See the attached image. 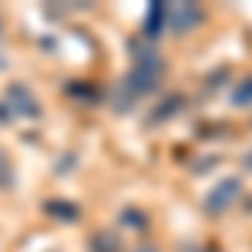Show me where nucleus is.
I'll list each match as a JSON object with an SVG mask.
<instances>
[{"label":"nucleus","instance_id":"39448f33","mask_svg":"<svg viewBox=\"0 0 252 252\" xmlns=\"http://www.w3.org/2000/svg\"><path fill=\"white\" fill-rule=\"evenodd\" d=\"M121 222H125V225L131 222V225H138V229L145 225V219H141V215H138V212H121Z\"/></svg>","mask_w":252,"mask_h":252},{"label":"nucleus","instance_id":"7ed1b4c3","mask_svg":"<svg viewBox=\"0 0 252 252\" xmlns=\"http://www.w3.org/2000/svg\"><path fill=\"white\" fill-rule=\"evenodd\" d=\"M44 209L61 215V222H74V219H78V209H74V205H64V202H47Z\"/></svg>","mask_w":252,"mask_h":252},{"label":"nucleus","instance_id":"f03ea898","mask_svg":"<svg viewBox=\"0 0 252 252\" xmlns=\"http://www.w3.org/2000/svg\"><path fill=\"white\" fill-rule=\"evenodd\" d=\"M235 192H239V185H235V182H222V185L215 189V195L209 198V209H222V205H225Z\"/></svg>","mask_w":252,"mask_h":252},{"label":"nucleus","instance_id":"0eeeda50","mask_svg":"<svg viewBox=\"0 0 252 252\" xmlns=\"http://www.w3.org/2000/svg\"><path fill=\"white\" fill-rule=\"evenodd\" d=\"M131 252H158V249H155V246H135Z\"/></svg>","mask_w":252,"mask_h":252},{"label":"nucleus","instance_id":"423d86ee","mask_svg":"<svg viewBox=\"0 0 252 252\" xmlns=\"http://www.w3.org/2000/svg\"><path fill=\"white\" fill-rule=\"evenodd\" d=\"M178 17V24L185 27V24H192V20H198V10H182V14H175Z\"/></svg>","mask_w":252,"mask_h":252},{"label":"nucleus","instance_id":"f257e3e1","mask_svg":"<svg viewBox=\"0 0 252 252\" xmlns=\"http://www.w3.org/2000/svg\"><path fill=\"white\" fill-rule=\"evenodd\" d=\"M7 97L14 101V108H17V115H24V118H37V115H40L37 101L31 97V91H27L24 84H14V88L7 91Z\"/></svg>","mask_w":252,"mask_h":252},{"label":"nucleus","instance_id":"20e7f679","mask_svg":"<svg viewBox=\"0 0 252 252\" xmlns=\"http://www.w3.org/2000/svg\"><path fill=\"white\" fill-rule=\"evenodd\" d=\"M91 252H118V242L115 239H111V235H94V239H91Z\"/></svg>","mask_w":252,"mask_h":252}]
</instances>
